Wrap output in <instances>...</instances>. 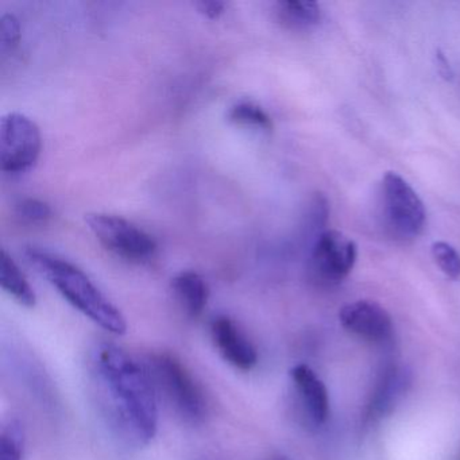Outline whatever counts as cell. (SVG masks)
Returning a JSON list of instances; mask_svg holds the SVG:
<instances>
[{
	"label": "cell",
	"mask_w": 460,
	"mask_h": 460,
	"mask_svg": "<svg viewBox=\"0 0 460 460\" xmlns=\"http://www.w3.org/2000/svg\"><path fill=\"white\" fill-rule=\"evenodd\" d=\"M91 392L112 435L131 448L146 447L157 435V390L146 366L125 349L99 343L88 362Z\"/></svg>",
	"instance_id": "obj_1"
},
{
	"label": "cell",
	"mask_w": 460,
	"mask_h": 460,
	"mask_svg": "<svg viewBox=\"0 0 460 460\" xmlns=\"http://www.w3.org/2000/svg\"><path fill=\"white\" fill-rule=\"evenodd\" d=\"M25 255L28 262L77 311L107 332L125 335L126 317L82 269L40 247H28Z\"/></svg>",
	"instance_id": "obj_2"
},
{
	"label": "cell",
	"mask_w": 460,
	"mask_h": 460,
	"mask_svg": "<svg viewBox=\"0 0 460 460\" xmlns=\"http://www.w3.org/2000/svg\"><path fill=\"white\" fill-rule=\"evenodd\" d=\"M155 390L163 394L174 413L190 425L204 422L208 403L203 389L181 360L169 352L150 355L146 362Z\"/></svg>",
	"instance_id": "obj_3"
},
{
	"label": "cell",
	"mask_w": 460,
	"mask_h": 460,
	"mask_svg": "<svg viewBox=\"0 0 460 460\" xmlns=\"http://www.w3.org/2000/svg\"><path fill=\"white\" fill-rule=\"evenodd\" d=\"M381 206L385 227L397 241H414L424 230L427 212L421 199L394 172H387L382 179Z\"/></svg>",
	"instance_id": "obj_4"
},
{
	"label": "cell",
	"mask_w": 460,
	"mask_h": 460,
	"mask_svg": "<svg viewBox=\"0 0 460 460\" xmlns=\"http://www.w3.org/2000/svg\"><path fill=\"white\" fill-rule=\"evenodd\" d=\"M85 223L104 249L128 262H147L157 252L155 239L125 217L96 212L88 214Z\"/></svg>",
	"instance_id": "obj_5"
},
{
	"label": "cell",
	"mask_w": 460,
	"mask_h": 460,
	"mask_svg": "<svg viewBox=\"0 0 460 460\" xmlns=\"http://www.w3.org/2000/svg\"><path fill=\"white\" fill-rule=\"evenodd\" d=\"M42 137L31 118L18 112L4 115L0 122V163L6 174H22L39 163Z\"/></svg>",
	"instance_id": "obj_6"
},
{
	"label": "cell",
	"mask_w": 460,
	"mask_h": 460,
	"mask_svg": "<svg viewBox=\"0 0 460 460\" xmlns=\"http://www.w3.org/2000/svg\"><path fill=\"white\" fill-rule=\"evenodd\" d=\"M357 255V244L349 236L324 231L309 249V276L317 284H339L351 273Z\"/></svg>",
	"instance_id": "obj_7"
},
{
	"label": "cell",
	"mask_w": 460,
	"mask_h": 460,
	"mask_svg": "<svg viewBox=\"0 0 460 460\" xmlns=\"http://www.w3.org/2000/svg\"><path fill=\"white\" fill-rule=\"evenodd\" d=\"M339 322L347 332L371 343H385L394 333L392 316L376 301L359 300L347 304L339 312Z\"/></svg>",
	"instance_id": "obj_8"
},
{
	"label": "cell",
	"mask_w": 460,
	"mask_h": 460,
	"mask_svg": "<svg viewBox=\"0 0 460 460\" xmlns=\"http://www.w3.org/2000/svg\"><path fill=\"white\" fill-rule=\"evenodd\" d=\"M211 336L226 362L242 371L255 367L258 363L257 349L231 317H215L211 323Z\"/></svg>",
	"instance_id": "obj_9"
},
{
	"label": "cell",
	"mask_w": 460,
	"mask_h": 460,
	"mask_svg": "<svg viewBox=\"0 0 460 460\" xmlns=\"http://www.w3.org/2000/svg\"><path fill=\"white\" fill-rule=\"evenodd\" d=\"M290 379L298 400L314 424L323 425L330 417V395L324 382L308 365H296L290 370Z\"/></svg>",
	"instance_id": "obj_10"
},
{
	"label": "cell",
	"mask_w": 460,
	"mask_h": 460,
	"mask_svg": "<svg viewBox=\"0 0 460 460\" xmlns=\"http://www.w3.org/2000/svg\"><path fill=\"white\" fill-rule=\"evenodd\" d=\"M172 289L184 314L190 319L203 314L208 304L209 289L200 274L182 271L172 279Z\"/></svg>",
	"instance_id": "obj_11"
},
{
	"label": "cell",
	"mask_w": 460,
	"mask_h": 460,
	"mask_svg": "<svg viewBox=\"0 0 460 460\" xmlns=\"http://www.w3.org/2000/svg\"><path fill=\"white\" fill-rule=\"evenodd\" d=\"M406 381L405 371L400 368H386L376 385V392L371 395L368 403V419H378L390 411L394 403L400 400L401 395L405 392Z\"/></svg>",
	"instance_id": "obj_12"
},
{
	"label": "cell",
	"mask_w": 460,
	"mask_h": 460,
	"mask_svg": "<svg viewBox=\"0 0 460 460\" xmlns=\"http://www.w3.org/2000/svg\"><path fill=\"white\" fill-rule=\"evenodd\" d=\"M0 284L2 288L15 298L21 305L33 308L37 303L36 293L29 284L25 274L18 268L6 250H2L0 255Z\"/></svg>",
	"instance_id": "obj_13"
},
{
	"label": "cell",
	"mask_w": 460,
	"mask_h": 460,
	"mask_svg": "<svg viewBox=\"0 0 460 460\" xmlns=\"http://www.w3.org/2000/svg\"><path fill=\"white\" fill-rule=\"evenodd\" d=\"M279 22L293 31H306L314 28L322 20V10L314 2L303 0H284L276 6Z\"/></svg>",
	"instance_id": "obj_14"
},
{
	"label": "cell",
	"mask_w": 460,
	"mask_h": 460,
	"mask_svg": "<svg viewBox=\"0 0 460 460\" xmlns=\"http://www.w3.org/2000/svg\"><path fill=\"white\" fill-rule=\"evenodd\" d=\"M25 444V428L18 420H9L0 435V460H22Z\"/></svg>",
	"instance_id": "obj_15"
},
{
	"label": "cell",
	"mask_w": 460,
	"mask_h": 460,
	"mask_svg": "<svg viewBox=\"0 0 460 460\" xmlns=\"http://www.w3.org/2000/svg\"><path fill=\"white\" fill-rule=\"evenodd\" d=\"M228 119L235 125L260 128V130L269 131L273 128L270 117L252 102H239L235 106L231 107Z\"/></svg>",
	"instance_id": "obj_16"
},
{
	"label": "cell",
	"mask_w": 460,
	"mask_h": 460,
	"mask_svg": "<svg viewBox=\"0 0 460 460\" xmlns=\"http://www.w3.org/2000/svg\"><path fill=\"white\" fill-rule=\"evenodd\" d=\"M52 214L49 204L40 199H21L15 204V215L26 225H45L52 217Z\"/></svg>",
	"instance_id": "obj_17"
},
{
	"label": "cell",
	"mask_w": 460,
	"mask_h": 460,
	"mask_svg": "<svg viewBox=\"0 0 460 460\" xmlns=\"http://www.w3.org/2000/svg\"><path fill=\"white\" fill-rule=\"evenodd\" d=\"M432 257L448 279H460V254L455 247L446 242H436L432 244Z\"/></svg>",
	"instance_id": "obj_18"
},
{
	"label": "cell",
	"mask_w": 460,
	"mask_h": 460,
	"mask_svg": "<svg viewBox=\"0 0 460 460\" xmlns=\"http://www.w3.org/2000/svg\"><path fill=\"white\" fill-rule=\"evenodd\" d=\"M21 42V23L13 14H4L0 20V47L2 52H13Z\"/></svg>",
	"instance_id": "obj_19"
},
{
	"label": "cell",
	"mask_w": 460,
	"mask_h": 460,
	"mask_svg": "<svg viewBox=\"0 0 460 460\" xmlns=\"http://www.w3.org/2000/svg\"><path fill=\"white\" fill-rule=\"evenodd\" d=\"M196 6H198L199 12H200L204 17L208 18V20H217V18L225 13L226 9V4L217 2V0H212V2H199Z\"/></svg>",
	"instance_id": "obj_20"
},
{
	"label": "cell",
	"mask_w": 460,
	"mask_h": 460,
	"mask_svg": "<svg viewBox=\"0 0 460 460\" xmlns=\"http://www.w3.org/2000/svg\"><path fill=\"white\" fill-rule=\"evenodd\" d=\"M279 460H284V459H279Z\"/></svg>",
	"instance_id": "obj_21"
}]
</instances>
